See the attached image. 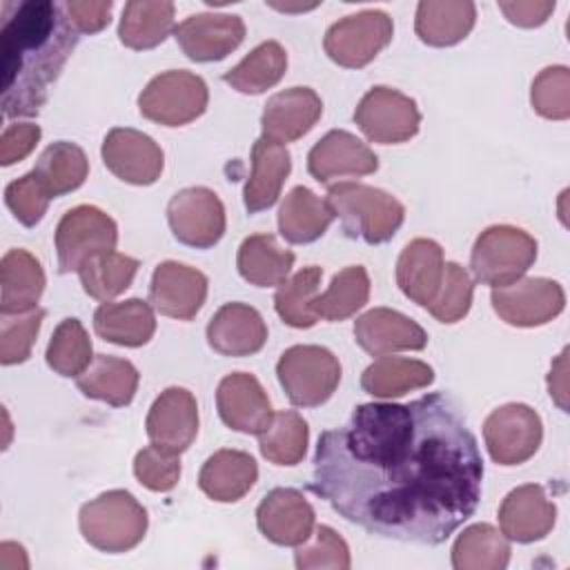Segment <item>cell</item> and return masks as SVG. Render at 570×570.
Instances as JSON below:
<instances>
[{"mask_svg":"<svg viewBox=\"0 0 570 570\" xmlns=\"http://www.w3.org/2000/svg\"><path fill=\"white\" fill-rule=\"evenodd\" d=\"M309 490L370 534L443 543L476 510L483 459L456 405L434 392L410 403H363L325 430Z\"/></svg>","mask_w":570,"mask_h":570,"instance_id":"1","label":"cell"},{"mask_svg":"<svg viewBox=\"0 0 570 570\" xmlns=\"http://www.w3.org/2000/svg\"><path fill=\"white\" fill-rule=\"evenodd\" d=\"M80 33L69 22L62 2L27 0L4 7L0 31L2 114L36 116L73 53Z\"/></svg>","mask_w":570,"mask_h":570,"instance_id":"2","label":"cell"},{"mask_svg":"<svg viewBox=\"0 0 570 570\" xmlns=\"http://www.w3.org/2000/svg\"><path fill=\"white\" fill-rule=\"evenodd\" d=\"M325 203L341 220L343 232L367 245L390 240L405 218V207L392 194L363 183L330 185Z\"/></svg>","mask_w":570,"mask_h":570,"instance_id":"3","label":"cell"},{"mask_svg":"<svg viewBox=\"0 0 570 570\" xmlns=\"http://www.w3.org/2000/svg\"><path fill=\"white\" fill-rule=\"evenodd\" d=\"M78 525L89 546L118 554L136 548L145 539L149 519L131 492L109 490L80 508Z\"/></svg>","mask_w":570,"mask_h":570,"instance_id":"4","label":"cell"},{"mask_svg":"<svg viewBox=\"0 0 570 570\" xmlns=\"http://www.w3.org/2000/svg\"><path fill=\"white\" fill-rule=\"evenodd\" d=\"M537 261V240L512 225H492L483 229L472 247L470 267L479 283L505 287L532 267Z\"/></svg>","mask_w":570,"mask_h":570,"instance_id":"5","label":"cell"},{"mask_svg":"<svg viewBox=\"0 0 570 570\" xmlns=\"http://www.w3.org/2000/svg\"><path fill=\"white\" fill-rule=\"evenodd\" d=\"M276 376L292 405L318 407L338 387L341 363L327 347L292 345L281 354Z\"/></svg>","mask_w":570,"mask_h":570,"instance_id":"6","label":"cell"},{"mask_svg":"<svg viewBox=\"0 0 570 570\" xmlns=\"http://www.w3.org/2000/svg\"><path fill=\"white\" fill-rule=\"evenodd\" d=\"M209 91L200 76L185 69H169L147 82L138 96L140 114L165 127H180L207 109Z\"/></svg>","mask_w":570,"mask_h":570,"instance_id":"7","label":"cell"},{"mask_svg":"<svg viewBox=\"0 0 570 570\" xmlns=\"http://www.w3.org/2000/svg\"><path fill=\"white\" fill-rule=\"evenodd\" d=\"M118 243V227L109 214L94 205H78L62 214L56 227L58 272H78L89 258L111 252Z\"/></svg>","mask_w":570,"mask_h":570,"instance_id":"8","label":"cell"},{"mask_svg":"<svg viewBox=\"0 0 570 570\" xmlns=\"http://www.w3.org/2000/svg\"><path fill=\"white\" fill-rule=\"evenodd\" d=\"M392 36V18L385 11L365 9L336 20L325 31L323 49L332 62L347 69H361L390 45Z\"/></svg>","mask_w":570,"mask_h":570,"instance_id":"9","label":"cell"},{"mask_svg":"<svg viewBox=\"0 0 570 570\" xmlns=\"http://www.w3.org/2000/svg\"><path fill=\"white\" fill-rule=\"evenodd\" d=\"M354 122L367 140L379 145H396L419 134L421 111L410 96L379 85L358 100Z\"/></svg>","mask_w":570,"mask_h":570,"instance_id":"10","label":"cell"},{"mask_svg":"<svg viewBox=\"0 0 570 570\" xmlns=\"http://www.w3.org/2000/svg\"><path fill=\"white\" fill-rule=\"evenodd\" d=\"M485 448L499 465H521L534 456L543 439L541 416L525 403H505L483 423Z\"/></svg>","mask_w":570,"mask_h":570,"instance_id":"11","label":"cell"},{"mask_svg":"<svg viewBox=\"0 0 570 570\" xmlns=\"http://www.w3.org/2000/svg\"><path fill=\"white\" fill-rule=\"evenodd\" d=\"M492 309L514 327H537L557 318L566 307V292L552 278H519L490 294Z\"/></svg>","mask_w":570,"mask_h":570,"instance_id":"12","label":"cell"},{"mask_svg":"<svg viewBox=\"0 0 570 570\" xmlns=\"http://www.w3.org/2000/svg\"><path fill=\"white\" fill-rule=\"evenodd\" d=\"M167 220L178 243L196 249L214 247L225 234V207L207 187H185L167 205Z\"/></svg>","mask_w":570,"mask_h":570,"instance_id":"13","label":"cell"},{"mask_svg":"<svg viewBox=\"0 0 570 570\" xmlns=\"http://www.w3.org/2000/svg\"><path fill=\"white\" fill-rule=\"evenodd\" d=\"M102 163L129 185H151L160 178L165 156L160 145L131 127H114L102 140Z\"/></svg>","mask_w":570,"mask_h":570,"instance_id":"14","label":"cell"},{"mask_svg":"<svg viewBox=\"0 0 570 570\" xmlns=\"http://www.w3.org/2000/svg\"><path fill=\"white\" fill-rule=\"evenodd\" d=\"M145 430L156 448L180 456L198 434V403L194 394L176 385L160 392L147 412Z\"/></svg>","mask_w":570,"mask_h":570,"instance_id":"15","label":"cell"},{"mask_svg":"<svg viewBox=\"0 0 570 570\" xmlns=\"http://www.w3.org/2000/svg\"><path fill=\"white\" fill-rule=\"evenodd\" d=\"M174 38L189 60L216 62L238 49L245 22L234 13H194L174 29Z\"/></svg>","mask_w":570,"mask_h":570,"instance_id":"16","label":"cell"},{"mask_svg":"<svg viewBox=\"0 0 570 570\" xmlns=\"http://www.w3.org/2000/svg\"><path fill=\"white\" fill-rule=\"evenodd\" d=\"M207 298V276L189 265L165 261L149 283V305L163 316L191 321Z\"/></svg>","mask_w":570,"mask_h":570,"instance_id":"17","label":"cell"},{"mask_svg":"<svg viewBox=\"0 0 570 570\" xmlns=\"http://www.w3.org/2000/svg\"><path fill=\"white\" fill-rule=\"evenodd\" d=\"M220 421L243 434H261L274 419L272 403L261 381L249 372H232L216 390Z\"/></svg>","mask_w":570,"mask_h":570,"instance_id":"18","label":"cell"},{"mask_svg":"<svg viewBox=\"0 0 570 570\" xmlns=\"http://www.w3.org/2000/svg\"><path fill=\"white\" fill-rule=\"evenodd\" d=\"M376 169V154L345 129L327 131L307 154V171L323 185L341 178L367 176Z\"/></svg>","mask_w":570,"mask_h":570,"instance_id":"19","label":"cell"},{"mask_svg":"<svg viewBox=\"0 0 570 570\" xmlns=\"http://www.w3.org/2000/svg\"><path fill=\"white\" fill-rule=\"evenodd\" d=\"M256 525L276 546H301L314 530V508L294 488H274L256 508Z\"/></svg>","mask_w":570,"mask_h":570,"instance_id":"20","label":"cell"},{"mask_svg":"<svg viewBox=\"0 0 570 570\" xmlns=\"http://www.w3.org/2000/svg\"><path fill=\"white\" fill-rule=\"evenodd\" d=\"M557 521V508L539 483H525L505 494L499 508V525L505 539L532 543L550 534Z\"/></svg>","mask_w":570,"mask_h":570,"instance_id":"21","label":"cell"},{"mask_svg":"<svg viewBox=\"0 0 570 570\" xmlns=\"http://www.w3.org/2000/svg\"><path fill=\"white\" fill-rule=\"evenodd\" d=\"M354 341L372 356L392 352H419L428 345L425 330L410 316L390 309L374 307L354 321Z\"/></svg>","mask_w":570,"mask_h":570,"instance_id":"22","label":"cell"},{"mask_svg":"<svg viewBox=\"0 0 570 570\" xmlns=\"http://www.w3.org/2000/svg\"><path fill=\"white\" fill-rule=\"evenodd\" d=\"M323 102L309 87H289L274 94L261 116L263 136L276 142L303 138L321 118Z\"/></svg>","mask_w":570,"mask_h":570,"instance_id":"23","label":"cell"},{"mask_svg":"<svg viewBox=\"0 0 570 570\" xmlns=\"http://www.w3.org/2000/svg\"><path fill=\"white\" fill-rule=\"evenodd\" d=\"M267 325L245 303H225L207 323V343L223 356H252L263 350Z\"/></svg>","mask_w":570,"mask_h":570,"instance_id":"24","label":"cell"},{"mask_svg":"<svg viewBox=\"0 0 570 570\" xmlns=\"http://www.w3.org/2000/svg\"><path fill=\"white\" fill-rule=\"evenodd\" d=\"M443 249L432 238L410 240L396 261V285L416 305L428 307L443 281Z\"/></svg>","mask_w":570,"mask_h":570,"instance_id":"25","label":"cell"},{"mask_svg":"<svg viewBox=\"0 0 570 570\" xmlns=\"http://www.w3.org/2000/svg\"><path fill=\"white\" fill-rule=\"evenodd\" d=\"M292 171V156L285 145L261 136L252 147V174L243 189V203L249 214L269 209Z\"/></svg>","mask_w":570,"mask_h":570,"instance_id":"26","label":"cell"},{"mask_svg":"<svg viewBox=\"0 0 570 570\" xmlns=\"http://www.w3.org/2000/svg\"><path fill=\"white\" fill-rule=\"evenodd\" d=\"M45 292L40 261L27 249H9L0 261V314H24L36 309Z\"/></svg>","mask_w":570,"mask_h":570,"instance_id":"27","label":"cell"},{"mask_svg":"<svg viewBox=\"0 0 570 570\" xmlns=\"http://www.w3.org/2000/svg\"><path fill=\"white\" fill-rule=\"evenodd\" d=\"M94 330L100 338L122 345V347H140L149 343L156 332L154 307L140 298L127 301H105L94 312Z\"/></svg>","mask_w":570,"mask_h":570,"instance_id":"28","label":"cell"},{"mask_svg":"<svg viewBox=\"0 0 570 570\" xmlns=\"http://www.w3.org/2000/svg\"><path fill=\"white\" fill-rule=\"evenodd\" d=\"M258 479L256 461L240 450H218L200 468L198 488L218 503L243 499Z\"/></svg>","mask_w":570,"mask_h":570,"instance_id":"29","label":"cell"},{"mask_svg":"<svg viewBox=\"0 0 570 570\" xmlns=\"http://www.w3.org/2000/svg\"><path fill=\"white\" fill-rule=\"evenodd\" d=\"M138 381L140 374L131 361L109 354L94 356L89 367L76 376V385L87 399L105 401L114 407H125L134 401Z\"/></svg>","mask_w":570,"mask_h":570,"instance_id":"30","label":"cell"},{"mask_svg":"<svg viewBox=\"0 0 570 570\" xmlns=\"http://www.w3.org/2000/svg\"><path fill=\"white\" fill-rule=\"evenodd\" d=\"M474 20H476L474 2L423 0L416 7L414 31L430 47H452L472 31Z\"/></svg>","mask_w":570,"mask_h":570,"instance_id":"31","label":"cell"},{"mask_svg":"<svg viewBox=\"0 0 570 570\" xmlns=\"http://www.w3.org/2000/svg\"><path fill=\"white\" fill-rule=\"evenodd\" d=\"M332 220L334 212L330 205L303 185L289 189L278 209V232L292 245L318 240Z\"/></svg>","mask_w":570,"mask_h":570,"instance_id":"32","label":"cell"},{"mask_svg":"<svg viewBox=\"0 0 570 570\" xmlns=\"http://www.w3.org/2000/svg\"><path fill=\"white\" fill-rule=\"evenodd\" d=\"M434 381V370L416 358L379 356L361 374V387L376 399H396L412 390L428 387Z\"/></svg>","mask_w":570,"mask_h":570,"instance_id":"33","label":"cell"},{"mask_svg":"<svg viewBox=\"0 0 570 570\" xmlns=\"http://www.w3.org/2000/svg\"><path fill=\"white\" fill-rule=\"evenodd\" d=\"M294 265V252L278 247L272 234L247 236L236 254L238 274L256 287H278L287 281Z\"/></svg>","mask_w":570,"mask_h":570,"instance_id":"34","label":"cell"},{"mask_svg":"<svg viewBox=\"0 0 570 570\" xmlns=\"http://www.w3.org/2000/svg\"><path fill=\"white\" fill-rule=\"evenodd\" d=\"M174 29V2L131 0L122 9L118 38L125 47L142 51L158 47Z\"/></svg>","mask_w":570,"mask_h":570,"instance_id":"35","label":"cell"},{"mask_svg":"<svg viewBox=\"0 0 570 570\" xmlns=\"http://www.w3.org/2000/svg\"><path fill=\"white\" fill-rule=\"evenodd\" d=\"M287 69V53L276 40L254 47L236 67L223 73V80L240 94H263L272 89Z\"/></svg>","mask_w":570,"mask_h":570,"instance_id":"36","label":"cell"},{"mask_svg":"<svg viewBox=\"0 0 570 570\" xmlns=\"http://www.w3.org/2000/svg\"><path fill=\"white\" fill-rule=\"evenodd\" d=\"M510 561V543L490 523L468 525L452 546L456 570H503Z\"/></svg>","mask_w":570,"mask_h":570,"instance_id":"37","label":"cell"},{"mask_svg":"<svg viewBox=\"0 0 570 570\" xmlns=\"http://www.w3.org/2000/svg\"><path fill=\"white\" fill-rule=\"evenodd\" d=\"M33 171L42 180L51 198H56L78 189L85 183L89 174V160L82 147H78L76 142L58 140L45 147Z\"/></svg>","mask_w":570,"mask_h":570,"instance_id":"38","label":"cell"},{"mask_svg":"<svg viewBox=\"0 0 570 570\" xmlns=\"http://www.w3.org/2000/svg\"><path fill=\"white\" fill-rule=\"evenodd\" d=\"M370 298V276L363 265L343 267L334 274L330 287L318 294L312 303V309L318 318L325 321H345L356 314Z\"/></svg>","mask_w":570,"mask_h":570,"instance_id":"39","label":"cell"},{"mask_svg":"<svg viewBox=\"0 0 570 570\" xmlns=\"http://www.w3.org/2000/svg\"><path fill=\"white\" fill-rule=\"evenodd\" d=\"M138 267H140V263L136 258L111 249V252H102V254L89 258L78 269V276H80L85 294L105 303V301L116 298L131 285Z\"/></svg>","mask_w":570,"mask_h":570,"instance_id":"40","label":"cell"},{"mask_svg":"<svg viewBox=\"0 0 570 570\" xmlns=\"http://www.w3.org/2000/svg\"><path fill=\"white\" fill-rule=\"evenodd\" d=\"M309 441L305 419L294 410L274 414L272 423L258 434L261 454L274 465H296L303 461Z\"/></svg>","mask_w":570,"mask_h":570,"instance_id":"41","label":"cell"},{"mask_svg":"<svg viewBox=\"0 0 570 570\" xmlns=\"http://www.w3.org/2000/svg\"><path fill=\"white\" fill-rule=\"evenodd\" d=\"M321 276L323 269L318 265H307L278 285L274 294V309L283 318V323L296 330H307L316 325L318 316L314 314L312 303L316 298Z\"/></svg>","mask_w":570,"mask_h":570,"instance_id":"42","label":"cell"},{"mask_svg":"<svg viewBox=\"0 0 570 570\" xmlns=\"http://www.w3.org/2000/svg\"><path fill=\"white\" fill-rule=\"evenodd\" d=\"M45 358L60 376H78L89 367L94 361L91 338L78 318H65L58 323L49 338Z\"/></svg>","mask_w":570,"mask_h":570,"instance_id":"43","label":"cell"},{"mask_svg":"<svg viewBox=\"0 0 570 570\" xmlns=\"http://www.w3.org/2000/svg\"><path fill=\"white\" fill-rule=\"evenodd\" d=\"M472 292L474 285L465 267H461L459 263H445L441 287L425 309L439 323H456L470 312Z\"/></svg>","mask_w":570,"mask_h":570,"instance_id":"44","label":"cell"},{"mask_svg":"<svg viewBox=\"0 0 570 570\" xmlns=\"http://www.w3.org/2000/svg\"><path fill=\"white\" fill-rule=\"evenodd\" d=\"M294 563L298 570H312V568L347 570L352 561H350V548L345 539L330 525H316L312 534L301 546H296Z\"/></svg>","mask_w":570,"mask_h":570,"instance_id":"45","label":"cell"},{"mask_svg":"<svg viewBox=\"0 0 570 570\" xmlns=\"http://www.w3.org/2000/svg\"><path fill=\"white\" fill-rule=\"evenodd\" d=\"M45 309L36 307L24 314H2L0 321V363L16 365L31 356V347L38 338Z\"/></svg>","mask_w":570,"mask_h":570,"instance_id":"46","label":"cell"},{"mask_svg":"<svg viewBox=\"0 0 570 570\" xmlns=\"http://www.w3.org/2000/svg\"><path fill=\"white\" fill-rule=\"evenodd\" d=\"M530 102L539 116L548 120H566L570 116V69L554 65L539 71L532 80Z\"/></svg>","mask_w":570,"mask_h":570,"instance_id":"47","label":"cell"},{"mask_svg":"<svg viewBox=\"0 0 570 570\" xmlns=\"http://www.w3.org/2000/svg\"><path fill=\"white\" fill-rule=\"evenodd\" d=\"M4 203L11 209V214L18 218V223H22L24 227H33L47 214L51 194L47 191L42 180L31 169L29 174H24L18 180H11L7 185Z\"/></svg>","mask_w":570,"mask_h":570,"instance_id":"48","label":"cell"},{"mask_svg":"<svg viewBox=\"0 0 570 570\" xmlns=\"http://www.w3.org/2000/svg\"><path fill=\"white\" fill-rule=\"evenodd\" d=\"M134 474L147 490L169 492L180 479V459L178 454H169L151 443L138 450L134 459Z\"/></svg>","mask_w":570,"mask_h":570,"instance_id":"49","label":"cell"},{"mask_svg":"<svg viewBox=\"0 0 570 570\" xmlns=\"http://www.w3.org/2000/svg\"><path fill=\"white\" fill-rule=\"evenodd\" d=\"M62 4L78 33H98L111 20V0H67Z\"/></svg>","mask_w":570,"mask_h":570,"instance_id":"50","label":"cell"},{"mask_svg":"<svg viewBox=\"0 0 570 570\" xmlns=\"http://www.w3.org/2000/svg\"><path fill=\"white\" fill-rule=\"evenodd\" d=\"M40 136H42V131L33 122L9 125L0 138V165L9 167V165L27 158L33 151V147L38 145Z\"/></svg>","mask_w":570,"mask_h":570,"instance_id":"51","label":"cell"},{"mask_svg":"<svg viewBox=\"0 0 570 570\" xmlns=\"http://www.w3.org/2000/svg\"><path fill=\"white\" fill-rule=\"evenodd\" d=\"M499 9L503 11V16L508 18V22L517 24V27H539L543 24L550 13L554 11V0H517V2H499Z\"/></svg>","mask_w":570,"mask_h":570,"instance_id":"52","label":"cell"},{"mask_svg":"<svg viewBox=\"0 0 570 570\" xmlns=\"http://www.w3.org/2000/svg\"><path fill=\"white\" fill-rule=\"evenodd\" d=\"M566 356H568V350H563L557 361L552 363V370L548 374V390H550V396L554 399V403L566 412L568 403H566V394H568V383H566Z\"/></svg>","mask_w":570,"mask_h":570,"instance_id":"53","label":"cell"}]
</instances>
